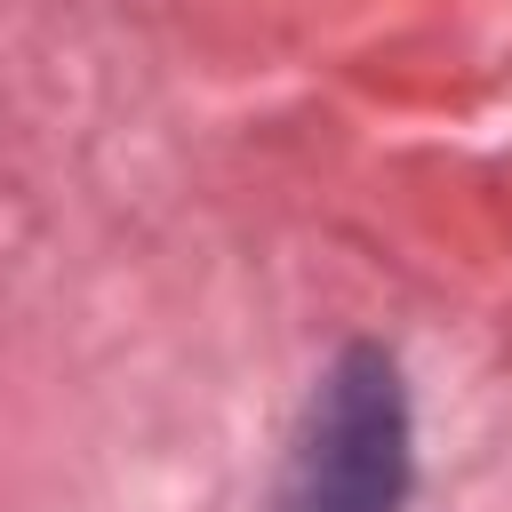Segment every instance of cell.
I'll use <instances>...</instances> for the list:
<instances>
[{
    "label": "cell",
    "mask_w": 512,
    "mask_h": 512,
    "mask_svg": "<svg viewBox=\"0 0 512 512\" xmlns=\"http://www.w3.org/2000/svg\"><path fill=\"white\" fill-rule=\"evenodd\" d=\"M408 496V392L376 344H352L304 408L272 512H400Z\"/></svg>",
    "instance_id": "6da1fadb"
}]
</instances>
